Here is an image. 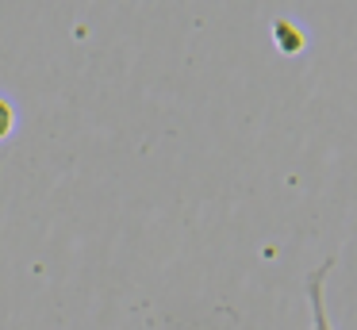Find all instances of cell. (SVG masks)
I'll list each match as a JSON object with an SVG mask.
<instances>
[{
	"label": "cell",
	"instance_id": "cell-1",
	"mask_svg": "<svg viewBox=\"0 0 357 330\" xmlns=\"http://www.w3.org/2000/svg\"><path fill=\"white\" fill-rule=\"evenodd\" d=\"M334 257H326L319 269H311L307 276V307H311V330H334L331 327V315H326V296H323V280L331 273Z\"/></svg>",
	"mask_w": 357,
	"mask_h": 330
},
{
	"label": "cell",
	"instance_id": "cell-2",
	"mask_svg": "<svg viewBox=\"0 0 357 330\" xmlns=\"http://www.w3.org/2000/svg\"><path fill=\"white\" fill-rule=\"evenodd\" d=\"M12 130H16V107H12L8 100L0 96V142H4Z\"/></svg>",
	"mask_w": 357,
	"mask_h": 330
}]
</instances>
